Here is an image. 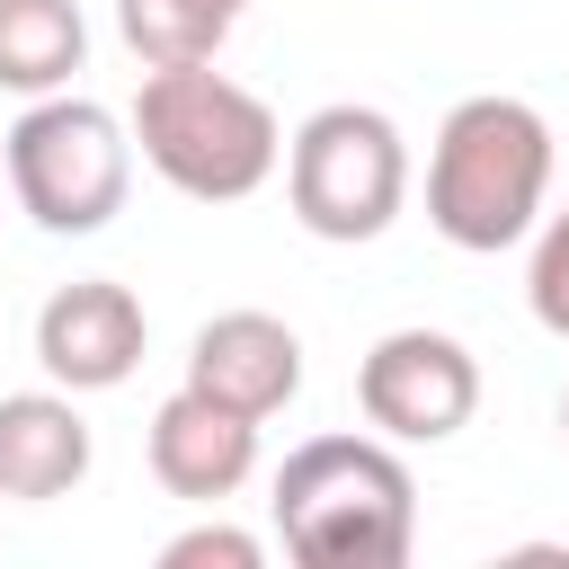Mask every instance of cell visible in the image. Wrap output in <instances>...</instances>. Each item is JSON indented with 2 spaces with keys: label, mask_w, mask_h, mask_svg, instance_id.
I'll return each mask as SVG.
<instances>
[{
  "label": "cell",
  "mask_w": 569,
  "mask_h": 569,
  "mask_svg": "<svg viewBox=\"0 0 569 569\" xmlns=\"http://www.w3.org/2000/svg\"><path fill=\"white\" fill-rule=\"evenodd\" d=\"M276 533L311 569H400L418 542V480L382 436H311L276 471Z\"/></svg>",
  "instance_id": "6da1fadb"
},
{
  "label": "cell",
  "mask_w": 569,
  "mask_h": 569,
  "mask_svg": "<svg viewBox=\"0 0 569 569\" xmlns=\"http://www.w3.org/2000/svg\"><path fill=\"white\" fill-rule=\"evenodd\" d=\"M542 196H551V124L525 98H462L436 124V151H427V222L453 249H471V258L516 249L542 222Z\"/></svg>",
  "instance_id": "7a4b0ae2"
},
{
  "label": "cell",
  "mask_w": 569,
  "mask_h": 569,
  "mask_svg": "<svg viewBox=\"0 0 569 569\" xmlns=\"http://www.w3.org/2000/svg\"><path fill=\"white\" fill-rule=\"evenodd\" d=\"M133 142L142 160L196 196V204H240L276 178L284 160V133H276V107L240 80H222L213 62H169L142 80L133 98Z\"/></svg>",
  "instance_id": "3957f363"
},
{
  "label": "cell",
  "mask_w": 569,
  "mask_h": 569,
  "mask_svg": "<svg viewBox=\"0 0 569 569\" xmlns=\"http://www.w3.org/2000/svg\"><path fill=\"white\" fill-rule=\"evenodd\" d=\"M284 196L311 240H382L409 204V142L382 107H320L284 142Z\"/></svg>",
  "instance_id": "277c9868"
},
{
  "label": "cell",
  "mask_w": 569,
  "mask_h": 569,
  "mask_svg": "<svg viewBox=\"0 0 569 569\" xmlns=\"http://www.w3.org/2000/svg\"><path fill=\"white\" fill-rule=\"evenodd\" d=\"M124 187H133V142L98 98L53 89L9 124V196L36 213V231L53 240L107 231L124 213Z\"/></svg>",
  "instance_id": "5b68a950"
},
{
  "label": "cell",
  "mask_w": 569,
  "mask_h": 569,
  "mask_svg": "<svg viewBox=\"0 0 569 569\" xmlns=\"http://www.w3.org/2000/svg\"><path fill=\"white\" fill-rule=\"evenodd\" d=\"M356 400L391 445H445L480 409V356L445 329H391L356 365Z\"/></svg>",
  "instance_id": "8992f818"
},
{
  "label": "cell",
  "mask_w": 569,
  "mask_h": 569,
  "mask_svg": "<svg viewBox=\"0 0 569 569\" xmlns=\"http://www.w3.org/2000/svg\"><path fill=\"white\" fill-rule=\"evenodd\" d=\"M142 338H151L142 302L116 276H80V284L44 293V311H36V365L62 391H116V382H133Z\"/></svg>",
  "instance_id": "52a82bcc"
},
{
  "label": "cell",
  "mask_w": 569,
  "mask_h": 569,
  "mask_svg": "<svg viewBox=\"0 0 569 569\" xmlns=\"http://www.w3.org/2000/svg\"><path fill=\"white\" fill-rule=\"evenodd\" d=\"M187 382L240 418H276L293 391H302V338L276 320V311H213L187 347Z\"/></svg>",
  "instance_id": "ba28073f"
},
{
  "label": "cell",
  "mask_w": 569,
  "mask_h": 569,
  "mask_svg": "<svg viewBox=\"0 0 569 569\" xmlns=\"http://www.w3.org/2000/svg\"><path fill=\"white\" fill-rule=\"evenodd\" d=\"M249 471H258V418L204 400L196 382H178V391L151 409V480H160L169 498L213 507V498H231Z\"/></svg>",
  "instance_id": "9c48e42d"
},
{
  "label": "cell",
  "mask_w": 569,
  "mask_h": 569,
  "mask_svg": "<svg viewBox=\"0 0 569 569\" xmlns=\"http://www.w3.org/2000/svg\"><path fill=\"white\" fill-rule=\"evenodd\" d=\"M98 445H89V418L71 409V391H9L0 400V498H71L89 480Z\"/></svg>",
  "instance_id": "30bf717a"
},
{
  "label": "cell",
  "mask_w": 569,
  "mask_h": 569,
  "mask_svg": "<svg viewBox=\"0 0 569 569\" xmlns=\"http://www.w3.org/2000/svg\"><path fill=\"white\" fill-rule=\"evenodd\" d=\"M89 62L80 0H0V89L9 98H53Z\"/></svg>",
  "instance_id": "8fae6325"
},
{
  "label": "cell",
  "mask_w": 569,
  "mask_h": 569,
  "mask_svg": "<svg viewBox=\"0 0 569 569\" xmlns=\"http://www.w3.org/2000/svg\"><path fill=\"white\" fill-rule=\"evenodd\" d=\"M116 27L151 71H169V62H213L240 18H222L204 0H116Z\"/></svg>",
  "instance_id": "7c38bea8"
},
{
  "label": "cell",
  "mask_w": 569,
  "mask_h": 569,
  "mask_svg": "<svg viewBox=\"0 0 569 569\" xmlns=\"http://www.w3.org/2000/svg\"><path fill=\"white\" fill-rule=\"evenodd\" d=\"M525 302H533V320H542L551 338H569V204H560V213L542 222V240H533Z\"/></svg>",
  "instance_id": "4fadbf2b"
},
{
  "label": "cell",
  "mask_w": 569,
  "mask_h": 569,
  "mask_svg": "<svg viewBox=\"0 0 569 569\" xmlns=\"http://www.w3.org/2000/svg\"><path fill=\"white\" fill-rule=\"evenodd\" d=\"M258 560H267V542L240 525H196V533L160 542V569H258Z\"/></svg>",
  "instance_id": "5bb4252c"
},
{
  "label": "cell",
  "mask_w": 569,
  "mask_h": 569,
  "mask_svg": "<svg viewBox=\"0 0 569 569\" xmlns=\"http://www.w3.org/2000/svg\"><path fill=\"white\" fill-rule=\"evenodd\" d=\"M204 9H222V18H240V9H249V0H204Z\"/></svg>",
  "instance_id": "9a60e30c"
},
{
  "label": "cell",
  "mask_w": 569,
  "mask_h": 569,
  "mask_svg": "<svg viewBox=\"0 0 569 569\" xmlns=\"http://www.w3.org/2000/svg\"><path fill=\"white\" fill-rule=\"evenodd\" d=\"M560 436H569V400H560Z\"/></svg>",
  "instance_id": "2e32d148"
}]
</instances>
